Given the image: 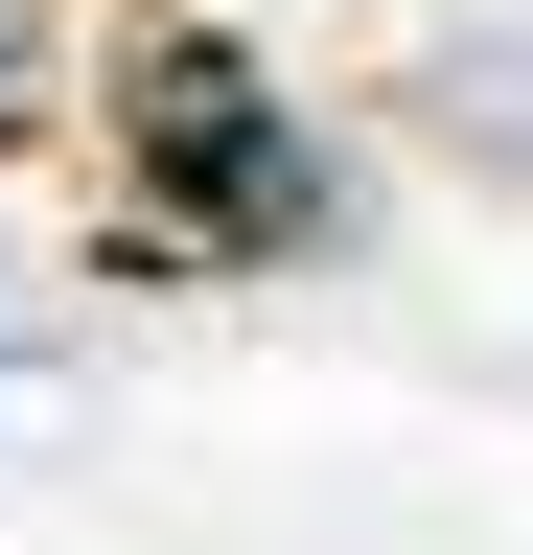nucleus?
<instances>
[{
    "instance_id": "obj_1",
    "label": "nucleus",
    "mask_w": 533,
    "mask_h": 555,
    "mask_svg": "<svg viewBox=\"0 0 533 555\" xmlns=\"http://www.w3.org/2000/svg\"><path fill=\"white\" fill-rule=\"evenodd\" d=\"M93 163H116V208H140L163 278H279V255L348 232V185H325V139L279 116V69H255L232 24H186V0H163V24H116Z\"/></svg>"
},
{
    "instance_id": "obj_2",
    "label": "nucleus",
    "mask_w": 533,
    "mask_h": 555,
    "mask_svg": "<svg viewBox=\"0 0 533 555\" xmlns=\"http://www.w3.org/2000/svg\"><path fill=\"white\" fill-rule=\"evenodd\" d=\"M394 139H441V163H487V185H533V47H510V24H464V47H418V69H394Z\"/></svg>"
}]
</instances>
